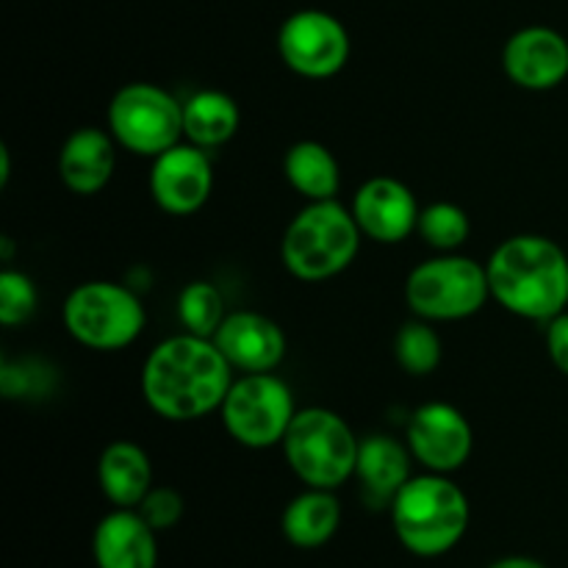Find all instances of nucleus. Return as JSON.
<instances>
[{
	"instance_id": "1",
	"label": "nucleus",
	"mask_w": 568,
	"mask_h": 568,
	"mask_svg": "<svg viewBox=\"0 0 568 568\" xmlns=\"http://www.w3.org/2000/svg\"><path fill=\"white\" fill-rule=\"evenodd\" d=\"M233 386V366L214 338L181 333L148 355L142 394L150 410L170 422H194L222 408Z\"/></svg>"
},
{
	"instance_id": "2",
	"label": "nucleus",
	"mask_w": 568,
	"mask_h": 568,
	"mask_svg": "<svg viewBox=\"0 0 568 568\" xmlns=\"http://www.w3.org/2000/svg\"><path fill=\"white\" fill-rule=\"evenodd\" d=\"M491 297L521 320L549 322L568 308V255L536 233L505 239L486 264Z\"/></svg>"
},
{
	"instance_id": "3",
	"label": "nucleus",
	"mask_w": 568,
	"mask_h": 568,
	"mask_svg": "<svg viewBox=\"0 0 568 568\" xmlns=\"http://www.w3.org/2000/svg\"><path fill=\"white\" fill-rule=\"evenodd\" d=\"M388 508L399 544L419 558L447 555L469 530V499L438 471L410 477Z\"/></svg>"
},
{
	"instance_id": "4",
	"label": "nucleus",
	"mask_w": 568,
	"mask_h": 568,
	"mask_svg": "<svg viewBox=\"0 0 568 568\" xmlns=\"http://www.w3.org/2000/svg\"><path fill=\"white\" fill-rule=\"evenodd\" d=\"M361 236L353 211L336 200H316L288 222L281 242L283 266L308 283L336 277L358 255Z\"/></svg>"
},
{
	"instance_id": "5",
	"label": "nucleus",
	"mask_w": 568,
	"mask_h": 568,
	"mask_svg": "<svg viewBox=\"0 0 568 568\" xmlns=\"http://www.w3.org/2000/svg\"><path fill=\"white\" fill-rule=\"evenodd\" d=\"M358 444L338 414L327 408H303L283 438V453L305 486L333 491L355 475Z\"/></svg>"
},
{
	"instance_id": "6",
	"label": "nucleus",
	"mask_w": 568,
	"mask_h": 568,
	"mask_svg": "<svg viewBox=\"0 0 568 568\" xmlns=\"http://www.w3.org/2000/svg\"><path fill=\"white\" fill-rule=\"evenodd\" d=\"M64 327L78 344L100 353L125 349L144 331V305L131 288L109 281L81 283L64 300Z\"/></svg>"
},
{
	"instance_id": "7",
	"label": "nucleus",
	"mask_w": 568,
	"mask_h": 568,
	"mask_svg": "<svg viewBox=\"0 0 568 568\" xmlns=\"http://www.w3.org/2000/svg\"><path fill=\"white\" fill-rule=\"evenodd\" d=\"M491 297L488 270L466 255H436L405 281V300L419 320L455 322L477 314Z\"/></svg>"
},
{
	"instance_id": "8",
	"label": "nucleus",
	"mask_w": 568,
	"mask_h": 568,
	"mask_svg": "<svg viewBox=\"0 0 568 568\" xmlns=\"http://www.w3.org/2000/svg\"><path fill=\"white\" fill-rule=\"evenodd\" d=\"M109 131L120 148L155 159L181 142L183 103L155 83H128L109 103Z\"/></svg>"
},
{
	"instance_id": "9",
	"label": "nucleus",
	"mask_w": 568,
	"mask_h": 568,
	"mask_svg": "<svg viewBox=\"0 0 568 568\" xmlns=\"http://www.w3.org/2000/svg\"><path fill=\"white\" fill-rule=\"evenodd\" d=\"M220 410L222 425L231 433L233 442L250 449L283 444L297 416L292 388L272 372H253L242 381H233Z\"/></svg>"
},
{
	"instance_id": "10",
	"label": "nucleus",
	"mask_w": 568,
	"mask_h": 568,
	"mask_svg": "<svg viewBox=\"0 0 568 568\" xmlns=\"http://www.w3.org/2000/svg\"><path fill=\"white\" fill-rule=\"evenodd\" d=\"M283 64L303 78H331L347 64L349 33L338 17L322 9L294 11L277 33Z\"/></svg>"
},
{
	"instance_id": "11",
	"label": "nucleus",
	"mask_w": 568,
	"mask_h": 568,
	"mask_svg": "<svg viewBox=\"0 0 568 568\" xmlns=\"http://www.w3.org/2000/svg\"><path fill=\"white\" fill-rule=\"evenodd\" d=\"M214 189V166L205 148L178 142L155 155L150 166V194L155 205L172 216H189L205 205Z\"/></svg>"
},
{
	"instance_id": "12",
	"label": "nucleus",
	"mask_w": 568,
	"mask_h": 568,
	"mask_svg": "<svg viewBox=\"0 0 568 568\" xmlns=\"http://www.w3.org/2000/svg\"><path fill=\"white\" fill-rule=\"evenodd\" d=\"M408 447L422 466L438 475H449L469 460L475 433L455 405L427 403L410 416Z\"/></svg>"
},
{
	"instance_id": "13",
	"label": "nucleus",
	"mask_w": 568,
	"mask_h": 568,
	"mask_svg": "<svg viewBox=\"0 0 568 568\" xmlns=\"http://www.w3.org/2000/svg\"><path fill=\"white\" fill-rule=\"evenodd\" d=\"M503 67L510 81L530 92H547L568 78V39L547 26L516 31L505 42Z\"/></svg>"
},
{
	"instance_id": "14",
	"label": "nucleus",
	"mask_w": 568,
	"mask_h": 568,
	"mask_svg": "<svg viewBox=\"0 0 568 568\" xmlns=\"http://www.w3.org/2000/svg\"><path fill=\"white\" fill-rule=\"evenodd\" d=\"M419 211L414 192L388 175L369 178L353 200V216L361 233L381 244L405 242L416 231Z\"/></svg>"
},
{
	"instance_id": "15",
	"label": "nucleus",
	"mask_w": 568,
	"mask_h": 568,
	"mask_svg": "<svg viewBox=\"0 0 568 568\" xmlns=\"http://www.w3.org/2000/svg\"><path fill=\"white\" fill-rule=\"evenodd\" d=\"M214 344L225 355L227 364L244 375L272 372L286 358V333L275 320L258 311L227 314L220 331L214 333Z\"/></svg>"
},
{
	"instance_id": "16",
	"label": "nucleus",
	"mask_w": 568,
	"mask_h": 568,
	"mask_svg": "<svg viewBox=\"0 0 568 568\" xmlns=\"http://www.w3.org/2000/svg\"><path fill=\"white\" fill-rule=\"evenodd\" d=\"M92 555L98 568H155V530L136 508H116L94 527Z\"/></svg>"
},
{
	"instance_id": "17",
	"label": "nucleus",
	"mask_w": 568,
	"mask_h": 568,
	"mask_svg": "<svg viewBox=\"0 0 568 568\" xmlns=\"http://www.w3.org/2000/svg\"><path fill=\"white\" fill-rule=\"evenodd\" d=\"M116 166V142L103 128H78L59 153V178L70 192L98 194L111 181Z\"/></svg>"
},
{
	"instance_id": "18",
	"label": "nucleus",
	"mask_w": 568,
	"mask_h": 568,
	"mask_svg": "<svg viewBox=\"0 0 568 568\" xmlns=\"http://www.w3.org/2000/svg\"><path fill=\"white\" fill-rule=\"evenodd\" d=\"M410 455H414L410 447H403L397 438L386 433L366 436L358 444L355 477H358L366 503L392 505L399 488L410 480Z\"/></svg>"
},
{
	"instance_id": "19",
	"label": "nucleus",
	"mask_w": 568,
	"mask_h": 568,
	"mask_svg": "<svg viewBox=\"0 0 568 568\" xmlns=\"http://www.w3.org/2000/svg\"><path fill=\"white\" fill-rule=\"evenodd\" d=\"M98 480L111 505L139 508L153 488V466L139 444L111 442L100 455Z\"/></svg>"
},
{
	"instance_id": "20",
	"label": "nucleus",
	"mask_w": 568,
	"mask_h": 568,
	"mask_svg": "<svg viewBox=\"0 0 568 568\" xmlns=\"http://www.w3.org/2000/svg\"><path fill=\"white\" fill-rule=\"evenodd\" d=\"M342 525V505L327 488H308L286 505L281 530L300 549L325 547Z\"/></svg>"
},
{
	"instance_id": "21",
	"label": "nucleus",
	"mask_w": 568,
	"mask_h": 568,
	"mask_svg": "<svg viewBox=\"0 0 568 568\" xmlns=\"http://www.w3.org/2000/svg\"><path fill=\"white\" fill-rule=\"evenodd\" d=\"M239 105L220 89H200L183 103V136L197 148H220L239 131Z\"/></svg>"
},
{
	"instance_id": "22",
	"label": "nucleus",
	"mask_w": 568,
	"mask_h": 568,
	"mask_svg": "<svg viewBox=\"0 0 568 568\" xmlns=\"http://www.w3.org/2000/svg\"><path fill=\"white\" fill-rule=\"evenodd\" d=\"M283 175L292 183L294 192L303 194L308 203L336 200L338 186H342L336 155L325 144L311 142V139L288 148L286 159H283Z\"/></svg>"
},
{
	"instance_id": "23",
	"label": "nucleus",
	"mask_w": 568,
	"mask_h": 568,
	"mask_svg": "<svg viewBox=\"0 0 568 568\" xmlns=\"http://www.w3.org/2000/svg\"><path fill=\"white\" fill-rule=\"evenodd\" d=\"M225 316V297L214 283L192 281L178 294V320L186 327V333L214 338Z\"/></svg>"
},
{
	"instance_id": "24",
	"label": "nucleus",
	"mask_w": 568,
	"mask_h": 568,
	"mask_svg": "<svg viewBox=\"0 0 568 568\" xmlns=\"http://www.w3.org/2000/svg\"><path fill=\"white\" fill-rule=\"evenodd\" d=\"M442 336L433 331L430 322L419 320V316L414 322H405L394 338V358L414 377L433 375L442 364Z\"/></svg>"
},
{
	"instance_id": "25",
	"label": "nucleus",
	"mask_w": 568,
	"mask_h": 568,
	"mask_svg": "<svg viewBox=\"0 0 568 568\" xmlns=\"http://www.w3.org/2000/svg\"><path fill=\"white\" fill-rule=\"evenodd\" d=\"M471 222L460 205L455 203H430L419 211V222H416V233L425 239L430 247L442 250V253H453L460 244L469 239Z\"/></svg>"
},
{
	"instance_id": "26",
	"label": "nucleus",
	"mask_w": 568,
	"mask_h": 568,
	"mask_svg": "<svg viewBox=\"0 0 568 568\" xmlns=\"http://www.w3.org/2000/svg\"><path fill=\"white\" fill-rule=\"evenodd\" d=\"M37 311V286L28 275L17 270L0 272V322L17 327L28 322Z\"/></svg>"
},
{
	"instance_id": "27",
	"label": "nucleus",
	"mask_w": 568,
	"mask_h": 568,
	"mask_svg": "<svg viewBox=\"0 0 568 568\" xmlns=\"http://www.w3.org/2000/svg\"><path fill=\"white\" fill-rule=\"evenodd\" d=\"M136 510L144 516V521H148L155 532L170 530V527H175L178 521H181L183 497L175 488H150V494L142 499V505H139Z\"/></svg>"
},
{
	"instance_id": "28",
	"label": "nucleus",
	"mask_w": 568,
	"mask_h": 568,
	"mask_svg": "<svg viewBox=\"0 0 568 568\" xmlns=\"http://www.w3.org/2000/svg\"><path fill=\"white\" fill-rule=\"evenodd\" d=\"M547 353L552 364L568 375V311L547 322Z\"/></svg>"
},
{
	"instance_id": "29",
	"label": "nucleus",
	"mask_w": 568,
	"mask_h": 568,
	"mask_svg": "<svg viewBox=\"0 0 568 568\" xmlns=\"http://www.w3.org/2000/svg\"><path fill=\"white\" fill-rule=\"evenodd\" d=\"M488 568H547L544 564L532 558H521V555H514V558H503L497 564H491Z\"/></svg>"
},
{
	"instance_id": "30",
	"label": "nucleus",
	"mask_w": 568,
	"mask_h": 568,
	"mask_svg": "<svg viewBox=\"0 0 568 568\" xmlns=\"http://www.w3.org/2000/svg\"><path fill=\"white\" fill-rule=\"evenodd\" d=\"M0 159H3V166H0V183H3V186H6V181H9V172H11L9 148H0Z\"/></svg>"
}]
</instances>
